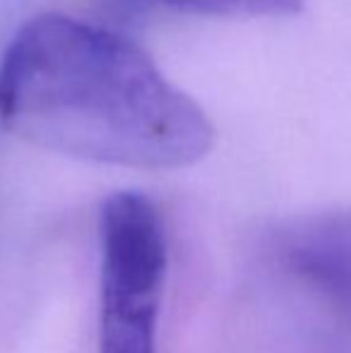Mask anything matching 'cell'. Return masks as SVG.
<instances>
[{
	"mask_svg": "<svg viewBox=\"0 0 351 353\" xmlns=\"http://www.w3.org/2000/svg\"><path fill=\"white\" fill-rule=\"evenodd\" d=\"M0 123L63 157L128 168H183L207 157L214 128L118 29L39 14L0 61Z\"/></svg>",
	"mask_w": 351,
	"mask_h": 353,
	"instance_id": "cell-1",
	"label": "cell"
},
{
	"mask_svg": "<svg viewBox=\"0 0 351 353\" xmlns=\"http://www.w3.org/2000/svg\"><path fill=\"white\" fill-rule=\"evenodd\" d=\"M99 353H157L169 245L150 197L116 192L101 207Z\"/></svg>",
	"mask_w": 351,
	"mask_h": 353,
	"instance_id": "cell-2",
	"label": "cell"
},
{
	"mask_svg": "<svg viewBox=\"0 0 351 353\" xmlns=\"http://www.w3.org/2000/svg\"><path fill=\"white\" fill-rule=\"evenodd\" d=\"M272 250L279 274L313 317L323 353H351V212L291 221Z\"/></svg>",
	"mask_w": 351,
	"mask_h": 353,
	"instance_id": "cell-3",
	"label": "cell"
},
{
	"mask_svg": "<svg viewBox=\"0 0 351 353\" xmlns=\"http://www.w3.org/2000/svg\"><path fill=\"white\" fill-rule=\"evenodd\" d=\"M121 19H137L154 3L197 17H284L299 12L305 0H106Z\"/></svg>",
	"mask_w": 351,
	"mask_h": 353,
	"instance_id": "cell-4",
	"label": "cell"
}]
</instances>
